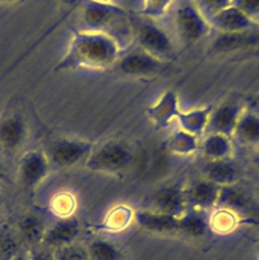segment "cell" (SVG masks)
I'll use <instances>...</instances> for the list:
<instances>
[{"label":"cell","mask_w":259,"mask_h":260,"mask_svg":"<svg viewBox=\"0 0 259 260\" xmlns=\"http://www.w3.org/2000/svg\"><path fill=\"white\" fill-rule=\"evenodd\" d=\"M125 47L113 36L99 31L77 30L54 71L69 69L104 70L113 68Z\"/></svg>","instance_id":"6da1fadb"},{"label":"cell","mask_w":259,"mask_h":260,"mask_svg":"<svg viewBox=\"0 0 259 260\" xmlns=\"http://www.w3.org/2000/svg\"><path fill=\"white\" fill-rule=\"evenodd\" d=\"M78 12L79 29L105 32L116 38L124 47L130 44L131 19L120 6L93 0H72Z\"/></svg>","instance_id":"7a4b0ae2"},{"label":"cell","mask_w":259,"mask_h":260,"mask_svg":"<svg viewBox=\"0 0 259 260\" xmlns=\"http://www.w3.org/2000/svg\"><path fill=\"white\" fill-rule=\"evenodd\" d=\"M160 19L180 48L196 45L212 31L208 19L192 0H176Z\"/></svg>","instance_id":"3957f363"},{"label":"cell","mask_w":259,"mask_h":260,"mask_svg":"<svg viewBox=\"0 0 259 260\" xmlns=\"http://www.w3.org/2000/svg\"><path fill=\"white\" fill-rule=\"evenodd\" d=\"M130 44L165 63L175 59L180 49L161 19L140 15L131 20Z\"/></svg>","instance_id":"277c9868"},{"label":"cell","mask_w":259,"mask_h":260,"mask_svg":"<svg viewBox=\"0 0 259 260\" xmlns=\"http://www.w3.org/2000/svg\"><path fill=\"white\" fill-rule=\"evenodd\" d=\"M131 159L128 144L112 139L92 148L85 160V167L96 172H117L124 169Z\"/></svg>","instance_id":"5b68a950"},{"label":"cell","mask_w":259,"mask_h":260,"mask_svg":"<svg viewBox=\"0 0 259 260\" xmlns=\"http://www.w3.org/2000/svg\"><path fill=\"white\" fill-rule=\"evenodd\" d=\"M93 144L85 139L59 137L49 145L48 158L59 168H70L86 160Z\"/></svg>","instance_id":"8992f818"},{"label":"cell","mask_w":259,"mask_h":260,"mask_svg":"<svg viewBox=\"0 0 259 260\" xmlns=\"http://www.w3.org/2000/svg\"><path fill=\"white\" fill-rule=\"evenodd\" d=\"M167 63L152 57L133 44L126 46L117 63L116 68L120 73L134 77L151 76L161 71Z\"/></svg>","instance_id":"52a82bcc"},{"label":"cell","mask_w":259,"mask_h":260,"mask_svg":"<svg viewBox=\"0 0 259 260\" xmlns=\"http://www.w3.org/2000/svg\"><path fill=\"white\" fill-rule=\"evenodd\" d=\"M50 160L47 153L41 149L26 151L18 165V179L20 184L28 189L38 186L48 175Z\"/></svg>","instance_id":"ba28073f"},{"label":"cell","mask_w":259,"mask_h":260,"mask_svg":"<svg viewBox=\"0 0 259 260\" xmlns=\"http://www.w3.org/2000/svg\"><path fill=\"white\" fill-rule=\"evenodd\" d=\"M211 29L218 35H235L254 31L258 25L253 23L234 5L217 12L209 19Z\"/></svg>","instance_id":"9c48e42d"},{"label":"cell","mask_w":259,"mask_h":260,"mask_svg":"<svg viewBox=\"0 0 259 260\" xmlns=\"http://www.w3.org/2000/svg\"><path fill=\"white\" fill-rule=\"evenodd\" d=\"M244 107L236 102L228 101L211 109L205 133H219L232 138Z\"/></svg>","instance_id":"30bf717a"},{"label":"cell","mask_w":259,"mask_h":260,"mask_svg":"<svg viewBox=\"0 0 259 260\" xmlns=\"http://www.w3.org/2000/svg\"><path fill=\"white\" fill-rule=\"evenodd\" d=\"M27 134V125L21 115L13 113L0 119V148L2 150L16 151L25 142Z\"/></svg>","instance_id":"8fae6325"},{"label":"cell","mask_w":259,"mask_h":260,"mask_svg":"<svg viewBox=\"0 0 259 260\" xmlns=\"http://www.w3.org/2000/svg\"><path fill=\"white\" fill-rule=\"evenodd\" d=\"M236 143L259 148V109L256 106H245L232 134Z\"/></svg>","instance_id":"7c38bea8"},{"label":"cell","mask_w":259,"mask_h":260,"mask_svg":"<svg viewBox=\"0 0 259 260\" xmlns=\"http://www.w3.org/2000/svg\"><path fill=\"white\" fill-rule=\"evenodd\" d=\"M79 234V223L74 217L60 219L46 229L42 243L55 249L72 244Z\"/></svg>","instance_id":"4fadbf2b"},{"label":"cell","mask_w":259,"mask_h":260,"mask_svg":"<svg viewBox=\"0 0 259 260\" xmlns=\"http://www.w3.org/2000/svg\"><path fill=\"white\" fill-rule=\"evenodd\" d=\"M210 111L211 108L193 109L189 112L179 114L177 119L180 121V129L187 131L196 137L199 134H204Z\"/></svg>","instance_id":"5bb4252c"},{"label":"cell","mask_w":259,"mask_h":260,"mask_svg":"<svg viewBox=\"0 0 259 260\" xmlns=\"http://www.w3.org/2000/svg\"><path fill=\"white\" fill-rule=\"evenodd\" d=\"M201 146L206 155L213 157L224 156L233 147V139L219 133H205Z\"/></svg>","instance_id":"9a60e30c"},{"label":"cell","mask_w":259,"mask_h":260,"mask_svg":"<svg viewBox=\"0 0 259 260\" xmlns=\"http://www.w3.org/2000/svg\"><path fill=\"white\" fill-rule=\"evenodd\" d=\"M151 116L158 124H169L170 121H172L174 118L179 116L178 108H177V100L176 95L173 92H168L165 98H163L157 104L154 106V108L150 111Z\"/></svg>","instance_id":"2e32d148"},{"label":"cell","mask_w":259,"mask_h":260,"mask_svg":"<svg viewBox=\"0 0 259 260\" xmlns=\"http://www.w3.org/2000/svg\"><path fill=\"white\" fill-rule=\"evenodd\" d=\"M18 229L23 238L29 242H42L46 228L43 220L35 214L24 215L18 223Z\"/></svg>","instance_id":"e0dca14e"},{"label":"cell","mask_w":259,"mask_h":260,"mask_svg":"<svg viewBox=\"0 0 259 260\" xmlns=\"http://www.w3.org/2000/svg\"><path fill=\"white\" fill-rule=\"evenodd\" d=\"M176 0H141L139 12L140 16L160 19L170 10Z\"/></svg>","instance_id":"ac0fdd59"},{"label":"cell","mask_w":259,"mask_h":260,"mask_svg":"<svg viewBox=\"0 0 259 260\" xmlns=\"http://www.w3.org/2000/svg\"><path fill=\"white\" fill-rule=\"evenodd\" d=\"M19 254L16 237L7 230H0V260H12Z\"/></svg>","instance_id":"d6986e66"},{"label":"cell","mask_w":259,"mask_h":260,"mask_svg":"<svg viewBox=\"0 0 259 260\" xmlns=\"http://www.w3.org/2000/svg\"><path fill=\"white\" fill-rule=\"evenodd\" d=\"M87 252L89 260H118L119 258L117 250L105 241L92 242Z\"/></svg>","instance_id":"ffe728a7"},{"label":"cell","mask_w":259,"mask_h":260,"mask_svg":"<svg viewBox=\"0 0 259 260\" xmlns=\"http://www.w3.org/2000/svg\"><path fill=\"white\" fill-rule=\"evenodd\" d=\"M54 256L56 260H89L88 252L73 243L55 249Z\"/></svg>","instance_id":"44dd1931"},{"label":"cell","mask_w":259,"mask_h":260,"mask_svg":"<svg viewBox=\"0 0 259 260\" xmlns=\"http://www.w3.org/2000/svg\"><path fill=\"white\" fill-rule=\"evenodd\" d=\"M233 0H192L200 12L209 19L217 12L232 5Z\"/></svg>","instance_id":"7402d4cb"},{"label":"cell","mask_w":259,"mask_h":260,"mask_svg":"<svg viewBox=\"0 0 259 260\" xmlns=\"http://www.w3.org/2000/svg\"><path fill=\"white\" fill-rule=\"evenodd\" d=\"M232 5L259 26V0H233Z\"/></svg>","instance_id":"603a6c76"},{"label":"cell","mask_w":259,"mask_h":260,"mask_svg":"<svg viewBox=\"0 0 259 260\" xmlns=\"http://www.w3.org/2000/svg\"><path fill=\"white\" fill-rule=\"evenodd\" d=\"M28 260H56L54 253H51L48 250H40L31 255Z\"/></svg>","instance_id":"cb8c5ba5"},{"label":"cell","mask_w":259,"mask_h":260,"mask_svg":"<svg viewBox=\"0 0 259 260\" xmlns=\"http://www.w3.org/2000/svg\"><path fill=\"white\" fill-rule=\"evenodd\" d=\"M7 177V174H6V170L4 168V166L2 165V162L0 161V182L4 181Z\"/></svg>","instance_id":"d4e9b609"},{"label":"cell","mask_w":259,"mask_h":260,"mask_svg":"<svg viewBox=\"0 0 259 260\" xmlns=\"http://www.w3.org/2000/svg\"><path fill=\"white\" fill-rule=\"evenodd\" d=\"M19 0H0V4H14Z\"/></svg>","instance_id":"484cf974"},{"label":"cell","mask_w":259,"mask_h":260,"mask_svg":"<svg viewBox=\"0 0 259 260\" xmlns=\"http://www.w3.org/2000/svg\"><path fill=\"white\" fill-rule=\"evenodd\" d=\"M12 260H28V258H26V257H24L23 255H21V254H18L16 257H14Z\"/></svg>","instance_id":"4316f807"},{"label":"cell","mask_w":259,"mask_h":260,"mask_svg":"<svg viewBox=\"0 0 259 260\" xmlns=\"http://www.w3.org/2000/svg\"><path fill=\"white\" fill-rule=\"evenodd\" d=\"M255 162L259 166V148L256 149V154H255Z\"/></svg>","instance_id":"83f0119b"},{"label":"cell","mask_w":259,"mask_h":260,"mask_svg":"<svg viewBox=\"0 0 259 260\" xmlns=\"http://www.w3.org/2000/svg\"><path fill=\"white\" fill-rule=\"evenodd\" d=\"M96 2H102V3H112V0H93Z\"/></svg>","instance_id":"f1b7e54d"},{"label":"cell","mask_w":259,"mask_h":260,"mask_svg":"<svg viewBox=\"0 0 259 260\" xmlns=\"http://www.w3.org/2000/svg\"><path fill=\"white\" fill-rule=\"evenodd\" d=\"M255 106H256V107H257V108H258V109H259V101H258V102H257V103H256V105H255Z\"/></svg>","instance_id":"f546056e"}]
</instances>
